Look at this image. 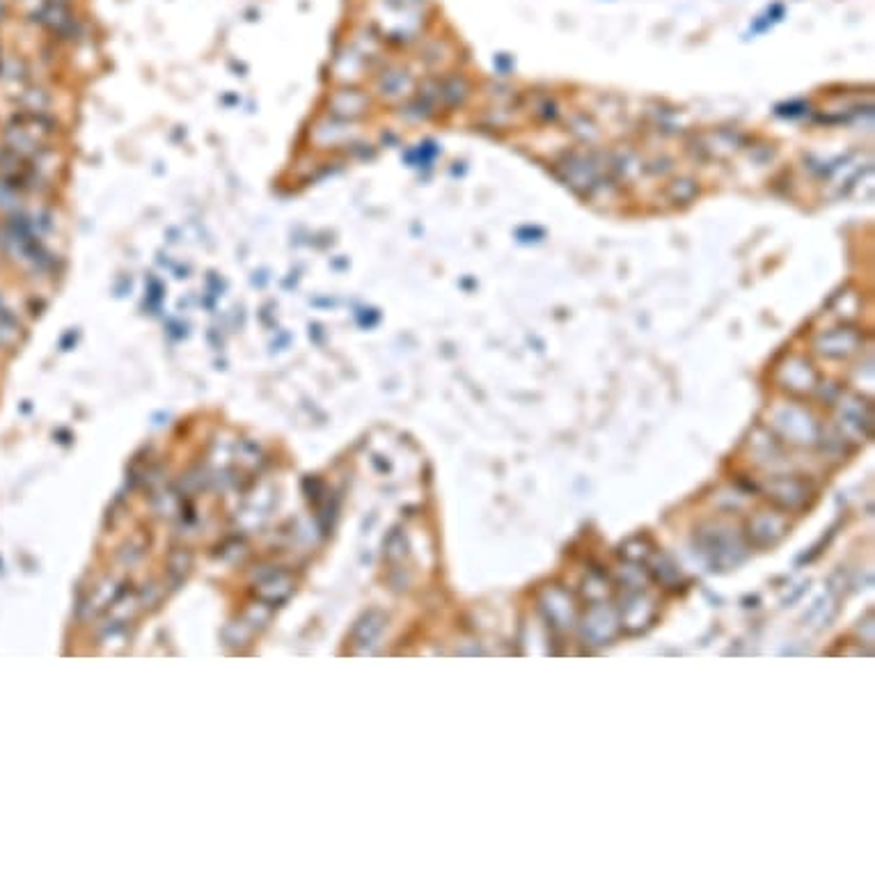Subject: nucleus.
Returning <instances> with one entry per match:
<instances>
[{
    "label": "nucleus",
    "mask_w": 875,
    "mask_h": 875,
    "mask_svg": "<svg viewBox=\"0 0 875 875\" xmlns=\"http://www.w3.org/2000/svg\"><path fill=\"white\" fill-rule=\"evenodd\" d=\"M768 498H772L777 505L789 507V509H795V507L804 505L809 498L807 486L800 484V481H789V479H777L768 486Z\"/></svg>",
    "instance_id": "nucleus-6"
},
{
    "label": "nucleus",
    "mask_w": 875,
    "mask_h": 875,
    "mask_svg": "<svg viewBox=\"0 0 875 875\" xmlns=\"http://www.w3.org/2000/svg\"><path fill=\"white\" fill-rule=\"evenodd\" d=\"M651 571L656 573L658 580H660L662 585H667V587L676 585V582L680 580L679 568H676L674 564H671V561L667 559V557H660V559H658V564H656V568H651Z\"/></svg>",
    "instance_id": "nucleus-7"
},
{
    "label": "nucleus",
    "mask_w": 875,
    "mask_h": 875,
    "mask_svg": "<svg viewBox=\"0 0 875 875\" xmlns=\"http://www.w3.org/2000/svg\"><path fill=\"white\" fill-rule=\"evenodd\" d=\"M541 609L548 617V621L557 629H567L576 619V609H573V600L567 591L561 589H548L541 598Z\"/></svg>",
    "instance_id": "nucleus-4"
},
{
    "label": "nucleus",
    "mask_w": 875,
    "mask_h": 875,
    "mask_svg": "<svg viewBox=\"0 0 875 875\" xmlns=\"http://www.w3.org/2000/svg\"><path fill=\"white\" fill-rule=\"evenodd\" d=\"M701 552L713 568H729L742 559V546L729 529H710L701 537Z\"/></svg>",
    "instance_id": "nucleus-2"
},
{
    "label": "nucleus",
    "mask_w": 875,
    "mask_h": 875,
    "mask_svg": "<svg viewBox=\"0 0 875 875\" xmlns=\"http://www.w3.org/2000/svg\"><path fill=\"white\" fill-rule=\"evenodd\" d=\"M619 633V621L617 614H614L612 608H608V603L603 600H596L585 614V623H582V635L589 644H609L614 639V635Z\"/></svg>",
    "instance_id": "nucleus-3"
},
{
    "label": "nucleus",
    "mask_w": 875,
    "mask_h": 875,
    "mask_svg": "<svg viewBox=\"0 0 875 875\" xmlns=\"http://www.w3.org/2000/svg\"><path fill=\"white\" fill-rule=\"evenodd\" d=\"M786 532V520L775 514H761L749 523V537L759 543V546H770V543L779 541Z\"/></svg>",
    "instance_id": "nucleus-5"
},
{
    "label": "nucleus",
    "mask_w": 875,
    "mask_h": 875,
    "mask_svg": "<svg viewBox=\"0 0 875 875\" xmlns=\"http://www.w3.org/2000/svg\"><path fill=\"white\" fill-rule=\"evenodd\" d=\"M626 596L621 600V629L629 633H642L656 619V600L649 596V587H623Z\"/></svg>",
    "instance_id": "nucleus-1"
}]
</instances>
